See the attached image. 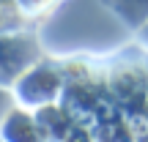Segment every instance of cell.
<instances>
[{
  "label": "cell",
  "instance_id": "cell-1",
  "mask_svg": "<svg viewBox=\"0 0 148 142\" xmlns=\"http://www.w3.org/2000/svg\"><path fill=\"white\" fill-rule=\"evenodd\" d=\"M101 5L129 30H140L148 22V0H101Z\"/></svg>",
  "mask_w": 148,
  "mask_h": 142
},
{
  "label": "cell",
  "instance_id": "cell-2",
  "mask_svg": "<svg viewBox=\"0 0 148 142\" xmlns=\"http://www.w3.org/2000/svg\"><path fill=\"white\" fill-rule=\"evenodd\" d=\"M52 0H22V5H25V11H41L44 5H49Z\"/></svg>",
  "mask_w": 148,
  "mask_h": 142
},
{
  "label": "cell",
  "instance_id": "cell-3",
  "mask_svg": "<svg viewBox=\"0 0 148 142\" xmlns=\"http://www.w3.org/2000/svg\"><path fill=\"white\" fill-rule=\"evenodd\" d=\"M137 36H140V41H143L145 47H148V22H145V25H143V27L137 30Z\"/></svg>",
  "mask_w": 148,
  "mask_h": 142
}]
</instances>
